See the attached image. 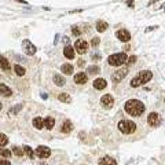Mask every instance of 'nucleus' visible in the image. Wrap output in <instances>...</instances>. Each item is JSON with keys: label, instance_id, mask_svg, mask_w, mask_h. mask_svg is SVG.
Here are the masks:
<instances>
[{"label": "nucleus", "instance_id": "nucleus-1", "mask_svg": "<svg viewBox=\"0 0 165 165\" xmlns=\"http://www.w3.org/2000/svg\"><path fill=\"white\" fill-rule=\"evenodd\" d=\"M124 109H125V112H127L129 116L139 117V116L145 112V105L140 101H138V99H129V101L125 102Z\"/></svg>", "mask_w": 165, "mask_h": 165}, {"label": "nucleus", "instance_id": "nucleus-2", "mask_svg": "<svg viewBox=\"0 0 165 165\" xmlns=\"http://www.w3.org/2000/svg\"><path fill=\"white\" fill-rule=\"evenodd\" d=\"M153 77V73L150 72V70H142L138 76H135L131 80V87H139V85H142V84H146V83H149L150 80H151Z\"/></svg>", "mask_w": 165, "mask_h": 165}, {"label": "nucleus", "instance_id": "nucleus-3", "mask_svg": "<svg viewBox=\"0 0 165 165\" xmlns=\"http://www.w3.org/2000/svg\"><path fill=\"white\" fill-rule=\"evenodd\" d=\"M117 128L118 131L125 135H129V133H133L136 131V124L133 121H129V120H121L118 124H117Z\"/></svg>", "mask_w": 165, "mask_h": 165}, {"label": "nucleus", "instance_id": "nucleus-4", "mask_svg": "<svg viewBox=\"0 0 165 165\" xmlns=\"http://www.w3.org/2000/svg\"><path fill=\"white\" fill-rule=\"evenodd\" d=\"M127 61H128L127 54H124V52L113 54V55H110V57L108 58V62L110 66H121V65L125 64Z\"/></svg>", "mask_w": 165, "mask_h": 165}, {"label": "nucleus", "instance_id": "nucleus-5", "mask_svg": "<svg viewBox=\"0 0 165 165\" xmlns=\"http://www.w3.org/2000/svg\"><path fill=\"white\" fill-rule=\"evenodd\" d=\"M127 74H128V68H122V69H120V70H117L114 74L112 76V80H113V83H120L121 80H124L125 77H127Z\"/></svg>", "mask_w": 165, "mask_h": 165}, {"label": "nucleus", "instance_id": "nucleus-6", "mask_svg": "<svg viewBox=\"0 0 165 165\" xmlns=\"http://www.w3.org/2000/svg\"><path fill=\"white\" fill-rule=\"evenodd\" d=\"M74 51L76 52H78V54H85L87 51H88V43L85 41V40H77L76 44H74Z\"/></svg>", "mask_w": 165, "mask_h": 165}, {"label": "nucleus", "instance_id": "nucleus-7", "mask_svg": "<svg viewBox=\"0 0 165 165\" xmlns=\"http://www.w3.org/2000/svg\"><path fill=\"white\" fill-rule=\"evenodd\" d=\"M147 122H149V125L153 128L158 127L160 125V114L158 113H150L149 117H147Z\"/></svg>", "mask_w": 165, "mask_h": 165}, {"label": "nucleus", "instance_id": "nucleus-8", "mask_svg": "<svg viewBox=\"0 0 165 165\" xmlns=\"http://www.w3.org/2000/svg\"><path fill=\"white\" fill-rule=\"evenodd\" d=\"M22 47H24V51H25L28 55H34V54H36V50H37V48H36L29 40H24Z\"/></svg>", "mask_w": 165, "mask_h": 165}, {"label": "nucleus", "instance_id": "nucleus-9", "mask_svg": "<svg viewBox=\"0 0 165 165\" xmlns=\"http://www.w3.org/2000/svg\"><path fill=\"white\" fill-rule=\"evenodd\" d=\"M36 154H37L40 158H48L51 156V150L47 146H39L36 149Z\"/></svg>", "mask_w": 165, "mask_h": 165}, {"label": "nucleus", "instance_id": "nucleus-10", "mask_svg": "<svg viewBox=\"0 0 165 165\" xmlns=\"http://www.w3.org/2000/svg\"><path fill=\"white\" fill-rule=\"evenodd\" d=\"M101 102H102V105H103V108H106V109H110L113 105H114V99H113V96L109 95V94L108 95L102 96Z\"/></svg>", "mask_w": 165, "mask_h": 165}, {"label": "nucleus", "instance_id": "nucleus-11", "mask_svg": "<svg viewBox=\"0 0 165 165\" xmlns=\"http://www.w3.org/2000/svg\"><path fill=\"white\" fill-rule=\"evenodd\" d=\"M117 39L121 40V41H124V43H127L131 40V34L128 32L127 29H120L118 32H117Z\"/></svg>", "mask_w": 165, "mask_h": 165}, {"label": "nucleus", "instance_id": "nucleus-12", "mask_svg": "<svg viewBox=\"0 0 165 165\" xmlns=\"http://www.w3.org/2000/svg\"><path fill=\"white\" fill-rule=\"evenodd\" d=\"M87 80H88V76L84 72H80V73H77L76 76H74V83L76 84H85Z\"/></svg>", "mask_w": 165, "mask_h": 165}, {"label": "nucleus", "instance_id": "nucleus-13", "mask_svg": "<svg viewBox=\"0 0 165 165\" xmlns=\"http://www.w3.org/2000/svg\"><path fill=\"white\" fill-rule=\"evenodd\" d=\"M64 55H65V58H68V59H73L74 55H76V51H74V48H73L72 45H66L64 48Z\"/></svg>", "mask_w": 165, "mask_h": 165}, {"label": "nucleus", "instance_id": "nucleus-14", "mask_svg": "<svg viewBox=\"0 0 165 165\" xmlns=\"http://www.w3.org/2000/svg\"><path fill=\"white\" fill-rule=\"evenodd\" d=\"M0 95L3 96H7V98H10V96L13 95V91L11 88H8L6 84H3V83H0Z\"/></svg>", "mask_w": 165, "mask_h": 165}, {"label": "nucleus", "instance_id": "nucleus-15", "mask_svg": "<svg viewBox=\"0 0 165 165\" xmlns=\"http://www.w3.org/2000/svg\"><path fill=\"white\" fill-rule=\"evenodd\" d=\"M106 85H108V83L105 78H96L95 81H94V88L95 89H105L106 88Z\"/></svg>", "mask_w": 165, "mask_h": 165}, {"label": "nucleus", "instance_id": "nucleus-16", "mask_svg": "<svg viewBox=\"0 0 165 165\" xmlns=\"http://www.w3.org/2000/svg\"><path fill=\"white\" fill-rule=\"evenodd\" d=\"M99 165H117V162H116V160H113L112 157L106 156V157H102V158L99 160Z\"/></svg>", "mask_w": 165, "mask_h": 165}, {"label": "nucleus", "instance_id": "nucleus-17", "mask_svg": "<svg viewBox=\"0 0 165 165\" xmlns=\"http://www.w3.org/2000/svg\"><path fill=\"white\" fill-rule=\"evenodd\" d=\"M72 129H73V124H72V121H69V120L65 121L64 125L61 127V131H62L64 133H69Z\"/></svg>", "mask_w": 165, "mask_h": 165}, {"label": "nucleus", "instance_id": "nucleus-18", "mask_svg": "<svg viewBox=\"0 0 165 165\" xmlns=\"http://www.w3.org/2000/svg\"><path fill=\"white\" fill-rule=\"evenodd\" d=\"M61 72H62L64 74H72V73H73V66H72V64H64L61 66Z\"/></svg>", "mask_w": 165, "mask_h": 165}, {"label": "nucleus", "instance_id": "nucleus-19", "mask_svg": "<svg viewBox=\"0 0 165 165\" xmlns=\"http://www.w3.org/2000/svg\"><path fill=\"white\" fill-rule=\"evenodd\" d=\"M43 124H44V127L47 129H52L54 125H55V120L52 118V117H47L45 120H43Z\"/></svg>", "mask_w": 165, "mask_h": 165}, {"label": "nucleus", "instance_id": "nucleus-20", "mask_svg": "<svg viewBox=\"0 0 165 165\" xmlns=\"http://www.w3.org/2000/svg\"><path fill=\"white\" fill-rule=\"evenodd\" d=\"M108 24H106V22H105V21H98V22H96V30H98V32L99 33H102V32H105V30H106V29H108Z\"/></svg>", "mask_w": 165, "mask_h": 165}, {"label": "nucleus", "instance_id": "nucleus-21", "mask_svg": "<svg viewBox=\"0 0 165 165\" xmlns=\"http://www.w3.org/2000/svg\"><path fill=\"white\" fill-rule=\"evenodd\" d=\"M58 99L61 102H64V103H70L72 102V98H70V95L68 94V92H62V94H59L58 95Z\"/></svg>", "mask_w": 165, "mask_h": 165}, {"label": "nucleus", "instance_id": "nucleus-22", "mask_svg": "<svg viewBox=\"0 0 165 165\" xmlns=\"http://www.w3.org/2000/svg\"><path fill=\"white\" fill-rule=\"evenodd\" d=\"M52 81L55 83L57 85H59V87H62V85H65V78L62 76H59V74H55V76L52 77Z\"/></svg>", "mask_w": 165, "mask_h": 165}, {"label": "nucleus", "instance_id": "nucleus-23", "mask_svg": "<svg viewBox=\"0 0 165 165\" xmlns=\"http://www.w3.org/2000/svg\"><path fill=\"white\" fill-rule=\"evenodd\" d=\"M33 127L36 128V129H41V128L44 127V124H43V118H40V117H36V118H33Z\"/></svg>", "mask_w": 165, "mask_h": 165}, {"label": "nucleus", "instance_id": "nucleus-24", "mask_svg": "<svg viewBox=\"0 0 165 165\" xmlns=\"http://www.w3.org/2000/svg\"><path fill=\"white\" fill-rule=\"evenodd\" d=\"M0 69L6 70V72L10 69V62L7 61L6 58H3V57H0Z\"/></svg>", "mask_w": 165, "mask_h": 165}, {"label": "nucleus", "instance_id": "nucleus-25", "mask_svg": "<svg viewBox=\"0 0 165 165\" xmlns=\"http://www.w3.org/2000/svg\"><path fill=\"white\" fill-rule=\"evenodd\" d=\"M14 72H15V74H18V76H24L25 74V68H22V66H19V65H15L14 66Z\"/></svg>", "mask_w": 165, "mask_h": 165}, {"label": "nucleus", "instance_id": "nucleus-26", "mask_svg": "<svg viewBox=\"0 0 165 165\" xmlns=\"http://www.w3.org/2000/svg\"><path fill=\"white\" fill-rule=\"evenodd\" d=\"M24 153H25V154H26V156H28V157H29L30 160L34 158V153H33V150H32V149H30L29 146H25V147H24Z\"/></svg>", "mask_w": 165, "mask_h": 165}, {"label": "nucleus", "instance_id": "nucleus-27", "mask_svg": "<svg viewBox=\"0 0 165 165\" xmlns=\"http://www.w3.org/2000/svg\"><path fill=\"white\" fill-rule=\"evenodd\" d=\"M87 72H88L89 74H96V73H99V68L96 65H92V66H88Z\"/></svg>", "mask_w": 165, "mask_h": 165}, {"label": "nucleus", "instance_id": "nucleus-28", "mask_svg": "<svg viewBox=\"0 0 165 165\" xmlns=\"http://www.w3.org/2000/svg\"><path fill=\"white\" fill-rule=\"evenodd\" d=\"M0 156H3L4 158H10L11 157V151L7 149H0Z\"/></svg>", "mask_w": 165, "mask_h": 165}, {"label": "nucleus", "instance_id": "nucleus-29", "mask_svg": "<svg viewBox=\"0 0 165 165\" xmlns=\"http://www.w3.org/2000/svg\"><path fill=\"white\" fill-rule=\"evenodd\" d=\"M13 153L15 156H18V157H22V156H24V150H22L21 147H17V146L13 147Z\"/></svg>", "mask_w": 165, "mask_h": 165}, {"label": "nucleus", "instance_id": "nucleus-30", "mask_svg": "<svg viewBox=\"0 0 165 165\" xmlns=\"http://www.w3.org/2000/svg\"><path fill=\"white\" fill-rule=\"evenodd\" d=\"M7 143H8V138L4 133H0V146H6Z\"/></svg>", "mask_w": 165, "mask_h": 165}, {"label": "nucleus", "instance_id": "nucleus-31", "mask_svg": "<svg viewBox=\"0 0 165 165\" xmlns=\"http://www.w3.org/2000/svg\"><path fill=\"white\" fill-rule=\"evenodd\" d=\"M99 43H101L99 37H94L92 40H91V45H92V47H98V45H99Z\"/></svg>", "mask_w": 165, "mask_h": 165}, {"label": "nucleus", "instance_id": "nucleus-32", "mask_svg": "<svg viewBox=\"0 0 165 165\" xmlns=\"http://www.w3.org/2000/svg\"><path fill=\"white\" fill-rule=\"evenodd\" d=\"M72 33H73L74 36H80V34H81V30H80L77 26H73V28H72Z\"/></svg>", "mask_w": 165, "mask_h": 165}, {"label": "nucleus", "instance_id": "nucleus-33", "mask_svg": "<svg viewBox=\"0 0 165 165\" xmlns=\"http://www.w3.org/2000/svg\"><path fill=\"white\" fill-rule=\"evenodd\" d=\"M0 165H10V161H8V160H1L0 158Z\"/></svg>", "mask_w": 165, "mask_h": 165}, {"label": "nucleus", "instance_id": "nucleus-34", "mask_svg": "<svg viewBox=\"0 0 165 165\" xmlns=\"http://www.w3.org/2000/svg\"><path fill=\"white\" fill-rule=\"evenodd\" d=\"M92 59H96V61H98V59H101V55H99L98 52H95V54H92Z\"/></svg>", "mask_w": 165, "mask_h": 165}, {"label": "nucleus", "instance_id": "nucleus-35", "mask_svg": "<svg viewBox=\"0 0 165 165\" xmlns=\"http://www.w3.org/2000/svg\"><path fill=\"white\" fill-rule=\"evenodd\" d=\"M135 59H136L135 57H131V58H129V61H128V62H129V64H133V62H135Z\"/></svg>", "mask_w": 165, "mask_h": 165}, {"label": "nucleus", "instance_id": "nucleus-36", "mask_svg": "<svg viewBox=\"0 0 165 165\" xmlns=\"http://www.w3.org/2000/svg\"><path fill=\"white\" fill-rule=\"evenodd\" d=\"M83 65H84V61H83V59H80V61H78V66H83Z\"/></svg>", "mask_w": 165, "mask_h": 165}, {"label": "nucleus", "instance_id": "nucleus-37", "mask_svg": "<svg viewBox=\"0 0 165 165\" xmlns=\"http://www.w3.org/2000/svg\"><path fill=\"white\" fill-rule=\"evenodd\" d=\"M0 110H1V102H0Z\"/></svg>", "mask_w": 165, "mask_h": 165}]
</instances>
